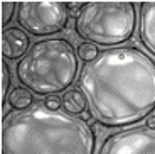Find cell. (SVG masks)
<instances>
[{
	"mask_svg": "<svg viewBox=\"0 0 155 154\" xmlns=\"http://www.w3.org/2000/svg\"><path fill=\"white\" fill-rule=\"evenodd\" d=\"M2 154H94V134L83 119L37 103L4 117Z\"/></svg>",
	"mask_w": 155,
	"mask_h": 154,
	"instance_id": "cell-2",
	"label": "cell"
},
{
	"mask_svg": "<svg viewBox=\"0 0 155 154\" xmlns=\"http://www.w3.org/2000/svg\"><path fill=\"white\" fill-rule=\"evenodd\" d=\"M98 154H155V129L132 127L111 134Z\"/></svg>",
	"mask_w": 155,
	"mask_h": 154,
	"instance_id": "cell-6",
	"label": "cell"
},
{
	"mask_svg": "<svg viewBox=\"0 0 155 154\" xmlns=\"http://www.w3.org/2000/svg\"><path fill=\"white\" fill-rule=\"evenodd\" d=\"M147 127H150V129H155V117H150V119L147 120Z\"/></svg>",
	"mask_w": 155,
	"mask_h": 154,
	"instance_id": "cell-16",
	"label": "cell"
},
{
	"mask_svg": "<svg viewBox=\"0 0 155 154\" xmlns=\"http://www.w3.org/2000/svg\"><path fill=\"white\" fill-rule=\"evenodd\" d=\"M137 10L132 2H88L76 17V32L96 46H118L132 39Z\"/></svg>",
	"mask_w": 155,
	"mask_h": 154,
	"instance_id": "cell-4",
	"label": "cell"
},
{
	"mask_svg": "<svg viewBox=\"0 0 155 154\" xmlns=\"http://www.w3.org/2000/svg\"><path fill=\"white\" fill-rule=\"evenodd\" d=\"M0 68H2V102H5L8 96V86H10V71H8V66L5 61H2Z\"/></svg>",
	"mask_w": 155,
	"mask_h": 154,
	"instance_id": "cell-13",
	"label": "cell"
},
{
	"mask_svg": "<svg viewBox=\"0 0 155 154\" xmlns=\"http://www.w3.org/2000/svg\"><path fill=\"white\" fill-rule=\"evenodd\" d=\"M140 39L155 54V2H143L140 5Z\"/></svg>",
	"mask_w": 155,
	"mask_h": 154,
	"instance_id": "cell-8",
	"label": "cell"
},
{
	"mask_svg": "<svg viewBox=\"0 0 155 154\" xmlns=\"http://www.w3.org/2000/svg\"><path fill=\"white\" fill-rule=\"evenodd\" d=\"M62 107H64V112H68L71 115L84 114L86 107H88V100L81 90H68L62 96Z\"/></svg>",
	"mask_w": 155,
	"mask_h": 154,
	"instance_id": "cell-9",
	"label": "cell"
},
{
	"mask_svg": "<svg viewBox=\"0 0 155 154\" xmlns=\"http://www.w3.org/2000/svg\"><path fill=\"white\" fill-rule=\"evenodd\" d=\"M0 9H2V20H0V22H2V27L5 29V26H7L12 20V17H14L17 4L15 2H2V4H0Z\"/></svg>",
	"mask_w": 155,
	"mask_h": 154,
	"instance_id": "cell-12",
	"label": "cell"
},
{
	"mask_svg": "<svg viewBox=\"0 0 155 154\" xmlns=\"http://www.w3.org/2000/svg\"><path fill=\"white\" fill-rule=\"evenodd\" d=\"M31 49L29 36L19 27H5L0 36V51L5 59H20Z\"/></svg>",
	"mask_w": 155,
	"mask_h": 154,
	"instance_id": "cell-7",
	"label": "cell"
},
{
	"mask_svg": "<svg viewBox=\"0 0 155 154\" xmlns=\"http://www.w3.org/2000/svg\"><path fill=\"white\" fill-rule=\"evenodd\" d=\"M7 102L14 110H27L29 107H32V93L25 86H15L10 90Z\"/></svg>",
	"mask_w": 155,
	"mask_h": 154,
	"instance_id": "cell-10",
	"label": "cell"
},
{
	"mask_svg": "<svg viewBox=\"0 0 155 154\" xmlns=\"http://www.w3.org/2000/svg\"><path fill=\"white\" fill-rule=\"evenodd\" d=\"M100 54L101 53L98 51V46L93 43H81L78 46V56H79V59H83L86 63L94 61Z\"/></svg>",
	"mask_w": 155,
	"mask_h": 154,
	"instance_id": "cell-11",
	"label": "cell"
},
{
	"mask_svg": "<svg viewBox=\"0 0 155 154\" xmlns=\"http://www.w3.org/2000/svg\"><path fill=\"white\" fill-rule=\"evenodd\" d=\"M17 20L25 32L52 36L68 26V7L64 2H19Z\"/></svg>",
	"mask_w": 155,
	"mask_h": 154,
	"instance_id": "cell-5",
	"label": "cell"
},
{
	"mask_svg": "<svg viewBox=\"0 0 155 154\" xmlns=\"http://www.w3.org/2000/svg\"><path fill=\"white\" fill-rule=\"evenodd\" d=\"M44 105H46L47 108H51V110H61L62 98H59V96H56V95H51L49 98L44 102Z\"/></svg>",
	"mask_w": 155,
	"mask_h": 154,
	"instance_id": "cell-14",
	"label": "cell"
},
{
	"mask_svg": "<svg viewBox=\"0 0 155 154\" xmlns=\"http://www.w3.org/2000/svg\"><path fill=\"white\" fill-rule=\"evenodd\" d=\"M20 85L39 96L64 92L78 76V56L66 39H44L32 44L17 63Z\"/></svg>",
	"mask_w": 155,
	"mask_h": 154,
	"instance_id": "cell-3",
	"label": "cell"
},
{
	"mask_svg": "<svg viewBox=\"0 0 155 154\" xmlns=\"http://www.w3.org/2000/svg\"><path fill=\"white\" fill-rule=\"evenodd\" d=\"M79 90L105 127L138 124L155 110V61L138 47L106 49L83 66Z\"/></svg>",
	"mask_w": 155,
	"mask_h": 154,
	"instance_id": "cell-1",
	"label": "cell"
},
{
	"mask_svg": "<svg viewBox=\"0 0 155 154\" xmlns=\"http://www.w3.org/2000/svg\"><path fill=\"white\" fill-rule=\"evenodd\" d=\"M84 5H86L84 2H68L66 7H68V9H71V10H76V9H83Z\"/></svg>",
	"mask_w": 155,
	"mask_h": 154,
	"instance_id": "cell-15",
	"label": "cell"
}]
</instances>
